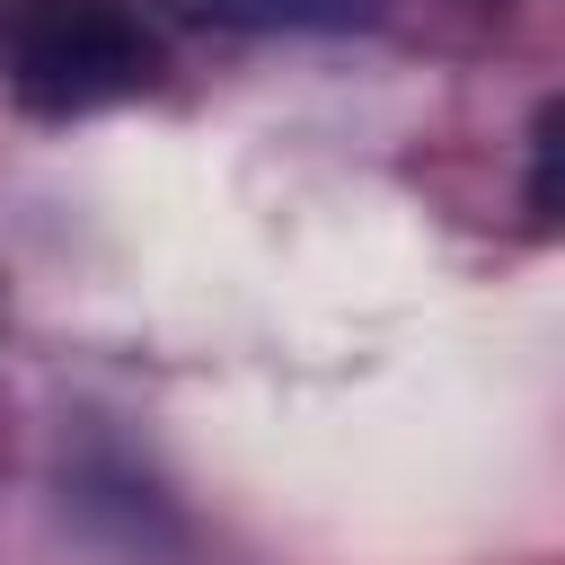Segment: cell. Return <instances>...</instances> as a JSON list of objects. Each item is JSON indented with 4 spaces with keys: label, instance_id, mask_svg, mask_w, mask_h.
Instances as JSON below:
<instances>
[{
    "label": "cell",
    "instance_id": "obj_1",
    "mask_svg": "<svg viewBox=\"0 0 565 565\" xmlns=\"http://www.w3.org/2000/svg\"><path fill=\"white\" fill-rule=\"evenodd\" d=\"M159 79V35L132 0H0V88L44 115H106Z\"/></svg>",
    "mask_w": 565,
    "mask_h": 565
},
{
    "label": "cell",
    "instance_id": "obj_3",
    "mask_svg": "<svg viewBox=\"0 0 565 565\" xmlns=\"http://www.w3.org/2000/svg\"><path fill=\"white\" fill-rule=\"evenodd\" d=\"M556 132H565V106L547 97V106H539V124H530V221H539V230L556 221V150H565Z\"/></svg>",
    "mask_w": 565,
    "mask_h": 565
},
{
    "label": "cell",
    "instance_id": "obj_2",
    "mask_svg": "<svg viewBox=\"0 0 565 565\" xmlns=\"http://www.w3.org/2000/svg\"><path fill=\"white\" fill-rule=\"evenodd\" d=\"M194 18H221V26H282V35H309V26H353L371 18V0H185Z\"/></svg>",
    "mask_w": 565,
    "mask_h": 565
}]
</instances>
